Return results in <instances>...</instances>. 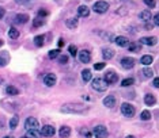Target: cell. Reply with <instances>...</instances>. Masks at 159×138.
<instances>
[{"label": "cell", "mask_w": 159, "mask_h": 138, "mask_svg": "<svg viewBox=\"0 0 159 138\" xmlns=\"http://www.w3.org/2000/svg\"><path fill=\"white\" fill-rule=\"evenodd\" d=\"M60 111L64 114H86L88 111V107L82 104H64Z\"/></svg>", "instance_id": "obj_1"}, {"label": "cell", "mask_w": 159, "mask_h": 138, "mask_svg": "<svg viewBox=\"0 0 159 138\" xmlns=\"http://www.w3.org/2000/svg\"><path fill=\"white\" fill-rule=\"evenodd\" d=\"M108 83H106L103 79H99V77H97L92 80V88L97 89V91H99V92H103V91H106L108 89Z\"/></svg>", "instance_id": "obj_2"}, {"label": "cell", "mask_w": 159, "mask_h": 138, "mask_svg": "<svg viewBox=\"0 0 159 138\" xmlns=\"http://www.w3.org/2000/svg\"><path fill=\"white\" fill-rule=\"evenodd\" d=\"M92 133H94L95 138H106V136H108V129H106L103 125H98V126L94 127Z\"/></svg>", "instance_id": "obj_3"}, {"label": "cell", "mask_w": 159, "mask_h": 138, "mask_svg": "<svg viewBox=\"0 0 159 138\" xmlns=\"http://www.w3.org/2000/svg\"><path fill=\"white\" fill-rule=\"evenodd\" d=\"M121 112H122V115L128 116V118H132L135 115V107L132 104H129V103H124L121 106Z\"/></svg>", "instance_id": "obj_4"}, {"label": "cell", "mask_w": 159, "mask_h": 138, "mask_svg": "<svg viewBox=\"0 0 159 138\" xmlns=\"http://www.w3.org/2000/svg\"><path fill=\"white\" fill-rule=\"evenodd\" d=\"M92 8H94V11L95 12H98V14H103V12H106L109 10V4L106 2H97L94 3V6H92Z\"/></svg>", "instance_id": "obj_5"}, {"label": "cell", "mask_w": 159, "mask_h": 138, "mask_svg": "<svg viewBox=\"0 0 159 138\" xmlns=\"http://www.w3.org/2000/svg\"><path fill=\"white\" fill-rule=\"evenodd\" d=\"M40 133H41V136H44V137H53V136H54V133H56V130H54V127H53V126H50V125H45V126L41 127Z\"/></svg>", "instance_id": "obj_6"}, {"label": "cell", "mask_w": 159, "mask_h": 138, "mask_svg": "<svg viewBox=\"0 0 159 138\" xmlns=\"http://www.w3.org/2000/svg\"><path fill=\"white\" fill-rule=\"evenodd\" d=\"M56 81H57V77L54 73H48L44 76V84L48 85V87H53L56 84Z\"/></svg>", "instance_id": "obj_7"}, {"label": "cell", "mask_w": 159, "mask_h": 138, "mask_svg": "<svg viewBox=\"0 0 159 138\" xmlns=\"http://www.w3.org/2000/svg\"><path fill=\"white\" fill-rule=\"evenodd\" d=\"M121 67L124 69H132L135 67V60L132 57H124L121 60Z\"/></svg>", "instance_id": "obj_8"}, {"label": "cell", "mask_w": 159, "mask_h": 138, "mask_svg": "<svg viewBox=\"0 0 159 138\" xmlns=\"http://www.w3.org/2000/svg\"><path fill=\"white\" fill-rule=\"evenodd\" d=\"M25 127H26L27 130H29V129H38V127H40L38 120H37L36 118H33V116H30V118H27V119H26Z\"/></svg>", "instance_id": "obj_9"}, {"label": "cell", "mask_w": 159, "mask_h": 138, "mask_svg": "<svg viewBox=\"0 0 159 138\" xmlns=\"http://www.w3.org/2000/svg\"><path fill=\"white\" fill-rule=\"evenodd\" d=\"M79 60H80V63L83 64H87L91 61V54H90L88 50H82L79 51Z\"/></svg>", "instance_id": "obj_10"}, {"label": "cell", "mask_w": 159, "mask_h": 138, "mask_svg": "<svg viewBox=\"0 0 159 138\" xmlns=\"http://www.w3.org/2000/svg\"><path fill=\"white\" fill-rule=\"evenodd\" d=\"M105 81L108 83V84H114V83L118 81V76L114 72H108V73L105 75Z\"/></svg>", "instance_id": "obj_11"}, {"label": "cell", "mask_w": 159, "mask_h": 138, "mask_svg": "<svg viewBox=\"0 0 159 138\" xmlns=\"http://www.w3.org/2000/svg\"><path fill=\"white\" fill-rule=\"evenodd\" d=\"M140 43L147 45V46H153V45L157 43V38L155 37H143V38H140Z\"/></svg>", "instance_id": "obj_12"}, {"label": "cell", "mask_w": 159, "mask_h": 138, "mask_svg": "<svg viewBox=\"0 0 159 138\" xmlns=\"http://www.w3.org/2000/svg\"><path fill=\"white\" fill-rule=\"evenodd\" d=\"M114 42L118 45V46H121V47H125V46H128V43H129V39H128L127 37H122V35H118L114 39Z\"/></svg>", "instance_id": "obj_13"}, {"label": "cell", "mask_w": 159, "mask_h": 138, "mask_svg": "<svg viewBox=\"0 0 159 138\" xmlns=\"http://www.w3.org/2000/svg\"><path fill=\"white\" fill-rule=\"evenodd\" d=\"M103 104H105L106 107H109V108H112V107L116 106V98L114 96H112V95L106 96V98L103 99Z\"/></svg>", "instance_id": "obj_14"}, {"label": "cell", "mask_w": 159, "mask_h": 138, "mask_svg": "<svg viewBox=\"0 0 159 138\" xmlns=\"http://www.w3.org/2000/svg\"><path fill=\"white\" fill-rule=\"evenodd\" d=\"M78 14H79V16H82V18H87L90 15V8L87 6H80L78 8Z\"/></svg>", "instance_id": "obj_15"}, {"label": "cell", "mask_w": 159, "mask_h": 138, "mask_svg": "<svg viewBox=\"0 0 159 138\" xmlns=\"http://www.w3.org/2000/svg\"><path fill=\"white\" fill-rule=\"evenodd\" d=\"M41 133L38 129H29L26 133V138H40Z\"/></svg>", "instance_id": "obj_16"}, {"label": "cell", "mask_w": 159, "mask_h": 138, "mask_svg": "<svg viewBox=\"0 0 159 138\" xmlns=\"http://www.w3.org/2000/svg\"><path fill=\"white\" fill-rule=\"evenodd\" d=\"M113 56H114V50L113 49L105 47V49L102 50V57L105 58V60H110V58H113Z\"/></svg>", "instance_id": "obj_17"}, {"label": "cell", "mask_w": 159, "mask_h": 138, "mask_svg": "<svg viewBox=\"0 0 159 138\" xmlns=\"http://www.w3.org/2000/svg\"><path fill=\"white\" fill-rule=\"evenodd\" d=\"M58 134H60L61 138H68L71 136V129L68 126H63L60 129V132H58Z\"/></svg>", "instance_id": "obj_18"}, {"label": "cell", "mask_w": 159, "mask_h": 138, "mask_svg": "<svg viewBox=\"0 0 159 138\" xmlns=\"http://www.w3.org/2000/svg\"><path fill=\"white\" fill-rule=\"evenodd\" d=\"M155 102H157V99H155V96H154V95L147 94L146 96H144V103H146L147 106H154V104H155Z\"/></svg>", "instance_id": "obj_19"}, {"label": "cell", "mask_w": 159, "mask_h": 138, "mask_svg": "<svg viewBox=\"0 0 159 138\" xmlns=\"http://www.w3.org/2000/svg\"><path fill=\"white\" fill-rule=\"evenodd\" d=\"M140 19L144 20V22H148V20H151V11H148V10H144V11L140 12Z\"/></svg>", "instance_id": "obj_20"}, {"label": "cell", "mask_w": 159, "mask_h": 138, "mask_svg": "<svg viewBox=\"0 0 159 138\" xmlns=\"http://www.w3.org/2000/svg\"><path fill=\"white\" fill-rule=\"evenodd\" d=\"M153 61H154L153 56H148V54H146V56H143V57H141L140 63L147 67V65H151V64H153Z\"/></svg>", "instance_id": "obj_21"}, {"label": "cell", "mask_w": 159, "mask_h": 138, "mask_svg": "<svg viewBox=\"0 0 159 138\" xmlns=\"http://www.w3.org/2000/svg\"><path fill=\"white\" fill-rule=\"evenodd\" d=\"M65 25H67L68 29H75V27L78 26V19H76V18H70V19H67Z\"/></svg>", "instance_id": "obj_22"}, {"label": "cell", "mask_w": 159, "mask_h": 138, "mask_svg": "<svg viewBox=\"0 0 159 138\" xmlns=\"http://www.w3.org/2000/svg\"><path fill=\"white\" fill-rule=\"evenodd\" d=\"M82 79H83V81H90L91 80V71L90 69H84V71L82 72Z\"/></svg>", "instance_id": "obj_23"}, {"label": "cell", "mask_w": 159, "mask_h": 138, "mask_svg": "<svg viewBox=\"0 0 159 138\" xmlns=\"http://www.w3.org/2000/svg\"><path fill=\"white\" fill-rule=\"evenodd\" d=\"M29 19L30 18L27 14H19V15H16V22L18 23H26Z\"/></svg>", "instance_id": "obj_24"}, {"label": "cell", "mask_w": 159, "mask_h": 138, "mask_svg": "<svg viewBox=\"0 0 159 138\" xmlns=\"http://www.w3.org/2000/svg\"><path fill=\"white\" fill-rule=\"evenodd\" d=\"M6 92H7V95H11V96H15V95H18V94H19L18 88L12 87V85H8V87L6 88Z\"/></svg>", "instance_id": "obj_25"}, {"label": "cell", "mask_w": 159, "mask_h": 138, "mask_svg": "<svg viewBox=\"0 0 159 138\" xmlns=\"http://www.w3.org/2000/svg\"><path fill=\"white\" fill-rule=\"evenodd\" d=\"M8 37L12 38V39H16V38L19 37V30H16L15 27H11L10 31H8Z\"/></svg>", "instance_id": "obj_26"}, {"label": "cell", "mask_w": 159, "mask_h": 138, "mask_svg": "<svg viewBox=\"0 0 159 138\" xmlns=\"http://www.w3.org/2000/svg\"><path fill=\"white\" fill-rule=\"evenodd\" d=\"M18 122H19V118L18 116H12L11 120H10V129H15L16 126H18Z\"/></svg>", "instance_id": "obj_27"}, {"label": "cell", "mask_w": 159, "mask_h": 138, "mask_svg": "<svg viewBox=\"0 0 159 138\" xmlns=\"http://www.w3.org/2000/svg\"><path fill=\"white\" fill-rule=\"evenodd\" d=\"M34 43H36L38 47L44 46V37L42 35H37L36 38H34Z\"/></svg>", "instance_id": "obj_28"}, {"label": "cell", "mask_w": 159, "mask_h": 138, "mask_svg": "<svg viewBox=\"0 0 159 138\" xmlns=\"http://www.w3.org/2000/svg\"><path fill=\"white\" fill-rule=\"evenodd\" d=\"M135 83V80L132 77H129V79H124L122 81H121V85H122V87H129V85H132Z\"/></svg>", "instance_id": "obj_29"}, {"label": "cell", "mask_w": 159, "mask_h": 138, "mask_svg": "<svg viewBox=\"0 0 159 138\" xmlns=\"http://www.w3.org/2000/svg\"><path fill=\"white\" fill-rule=\"evenodd\" d=\"M141 73L144 75V77H153V76H154V72H153V69H150V68H144Z\"/></svg>", "instance_id": "obj_30"}, {"label": "cell", "mask_w": 159, "mask_h": 138, "mask_svg": "<svg viewBox=\"0 0 159 138\" xmlns=\"http://www.w3.org/2000/svg\"><path fill=\"white\" fill-rule=\"evenodd\" d=\"M140 119L141 120H150L151 119V112L150 111H143L140 114Z\"/></svg>", "instance_id": "obj_31"}, {"label": "cell", "mask_w": 159, "mask_h": 138, "mask_svg": "<svg viewBox=\"0 0 159 138\" xmlns=\"http://www.w3.org/2000/svg\"><path fill=\"white\" fill-rule=\"evenodd\" d=\"M42 25H44V19L40 18V16L33 20V26L34 27H40V26H42Z\"/></svg>", "instance_id": "obj_32"}, {"label": "cell", "mask_w": 159, "mask_h": 138, "mask_svg": "<svg viewBox=\"0 0 159 138\" xmlns=\"http://www.w3.org/2000/svg\"><path fill=\"white\" fill-rule=\"evenodd\" d=\"M68 50H70V54H71V56H74V57L78 54V47L75 46V45H71V46L68 47Z\"/></svg>", "instance_id": "obj_33"}, {"label": "cell", "mask_w": 159, "mask_h": 138, "mask_svg": "<svg viewBox=\"0 0 159 138\" xmlns=\"http://www.w3.org/2000/svg\"><path fill=\"white\" fill-rule=\"evenodd\" d=\"M128 46H129V51H139L140 46L137 43H128Z\"/></svg>", "instance_id": "obj_34"}, {"label": "cell", "mask_w": 159, "mask_h": 138, "mask_svg": "<svg viewBox=\"0 0 159 138\" xmlns=\"http://www.w3.org/2000/svg\"><path fill=\"white\" fill-rule=\"evenodd\" d=\"M56 57H58V50H57V49L50 50V51H49V58H52V60H53V58H56Z\"/></svg>", "instance_id": "obj_35"}, {"label": "cell", "mask_w": 159, "mask_h": 138, "mask_svg": "<svg viewBox=\"0 0 159 138\" xmlns=\"http://www.w3.org/2000/svg\"><path fill=\"white\" fill-rule=\"evenodd\" d=\"M143 2L146 3V6H148L150 8H154L155 4H157V3H155V0H143Z\"/></svg>", "instance_id": "obj_36"}, {"label": "cell", "mask_w": 159, "mask_h": 138, "mask_svg": "<svg viewBox=\"0 0 159 138\" xmlns=\"http://www.w3.org/2000/svg\"><path fill=\"white\" fill-rule=\"evenodd\" d=\"M80 133H82V136H84L86 138H91V133H90L88 130H84V129H82V130H80Z\"/></svg>", "instance_id": "obj_37"}, {"label": "cell", "mask_w": 159, "mask_h": 138, "mask_svg": "<svg viewBox=\"0 0 159 138\" xmlns=\"http://www.w3.org/2000/svg\"><path fill=\"white\" fill-rule=\"evenodd\" d=\"M58 61H60V64H67L68 63V57L67 56H60L58 57Z\"/></svg>", "instance_id": "obj_38"}, {"label": "cell", "mask_w": 159, "mask_h": 138, "mask_svg": "<svg viewBox=\"0 0 159 138\" xmlns=\"http://www.w3.org/2000/svg\"><path fill=\"white\" fill-rule=\"evenodd\" d=\"M103 68H105V64H103V63L95 64V65H94V69H95V71H101V69H103Z\"/></svg>", "instance_id": "obj_39"}, {"label": "cell", "mask_w": 159, "mask_h": 138, "mask_svg": "<svg viewBox=\"0 0 159 138\" xmlns=\"http://www.w3.org/2000/svg\"><path fill=\"white\" fill-rule=\"evenodd\" d=\"M46 15H48V12L44 11V10H40V11H38V16H40V18H44V16H46Z\"/></svg>", "instance_id": "obj_40"}, {"label": "cell", "mask_w": 159, "mask_h": 138, "mask_svg": "<svg viewBox=\"0 0 159 138\" xmlns=\"http://www.w3.org/2000/svg\"><path fill=\"white\" fill-rule=\"evenodd\" d=\"M18 4H20V6H23V4H27V3H30V0H15Z\"/></svg>", "instance_id": "obj_41"}, {"label": "cell", "mask_w": 159, "mask_h": 138, "mask_svg": "<svg viewBox=\"0 0 159 138\" xmlns=\"http://www.w3.org/2000/svg\"><path fill=\"white\" fill-rule=\"evenodd\" d=\"M6 65H7V60L3 57H0V67H6Z\"/></svg>", "instance_id": "obj_42"}, {"label": "cell", "mask_w": 159, "mask_h": 138, "mask_svg": "<svg viewBox=\"0 0 159 138\" xmlns=\"http://www.w3.org/2000/svg\"><path fill=\"white\" fill-rule=\"evenodd\" d=\"M154 23H155V26H159V15L158 14L154 15Z\"/></svg>", "instance_id": "obj_43"}, {"label": "cell", "mask_w": 159, "mask_h": 138, "mask_svg": "<svg viewBox=\"0 0 159 138\" xmlns=\"http://www.w3.org/2000/svg\"><path fill=\"white\" fill-rule=\"evenodd\" d=\"M153 85H154L155 88H158V87H159V79H158V77H157V79H154V83H153Z\"/></svg>", "instance_id": "obj_44"}, {"label": "cell", "mask_w": 159, "mask_h": 138, "mask_svg": "<svg viewBox=\"0 0 159 138\" xmlns=\"http://www.w3.org/2000/svg\"><path fill=\"white\" fill-rule=\"evenodd\" d=\"M3 16H4V8H3V7H0V19H2Z\"/></svg>", "instance_id": "obj_45"}, {"label": "cell", "mask_w": 159, "mask_h": 138, "mask_svg": "<svg viewBox=\"0 0 159 138\" xmlns=\"http://www.w3.org/2000/svg\"><path fill=\"white\" fill-rule=\"evenodd\" d=\"M63 46H64V41L60 39V41H58V47H63Z\"/></svg>", "instance_id": "obj_46"}, {"label": "cell", "mask_w": 159, "mask_h": 138, "mask_svg": "<svg viewBox=\"0 0 159 138\" xmlns=\"http://www.w3.org/2000/svg\"><path fill=\"white\" fill-rule=\"evenodd\" d=\"M127 138H136V137H133V136H128Z\"/></svg>", "instance_id": "obj_47"}, {"label": "cell", "mask_w": 159, "mask_h": 138, "mask_svg": "<svg viewBox=\"0 0 159 138\" xmlns=\"http://www.w3.org/2000/svg\"><path fill=\"white\" fill-rule=\"evenodd\" d=\"M4 138H14V137H11V136H7V137H4Z\"/></svg>", "instance_id": "obj_48"}, {"label": "cell", "mask_w": 159, "mask_h": 138, "mask_svg": "<svg viewBox=\"0 0 159 138\" xmlns=\"http://www.w3.org/2000/svg\"><path fill=\"white\" fill-rule=\"evenodd\" d=\"M2 45H3V42H2V41H0V46H2Z\"/></svg>", "instance_id": "obj_49"}, {"label": "cell", "mask_w": 159, "mask_h": 138, "mask_svg": "<svg viewBox=\"0 0 159 138\" xmlns=\"http://www.w3.org/2000/svg\"><path fill=\"white\" fill-rule=\"evenodd\" d=\"M25 138H26V137H25Z\"/></svg>", "instance_id": "obj_50"}]
</instances>
